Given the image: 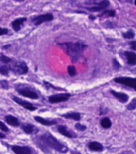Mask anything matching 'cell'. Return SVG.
Returning a JSON list of instances; mask_svg holds the SVG:
<instances>
[{"mask_svg":"<svg viewBox=\"0 0 136 154\" xmlns=\"http://www.w3.org/2000/svg\"><path fill=\"white\" fill-rule=\"evenodd\" d=\"M6 136L4 135V134L3 133H0V138H5Z\"/></svg>","mask_w":136,"mask_h":154,"instance_id":"836d02e7","label":"cell"},{"mask_svg":"<svg viewBox=\"0 0 136 154\" xmlns=\"http://www.w3.org/2000/svg\"><path fill=\"white\" fill-rule=\"evenodd\" d=\"M10 69L14 72V73L23 75L28 72V67L27 64L23 61H15V63H13L10 67Z\"/></svg>","mask_w":136,"mask_h":154,"instance_id":"3957f363","label":"cell"},{"mask_svg":"<svg viewBox=\"0 0 136 154\" xmlns=\"http://www.w3.org/2000/svg\"><path fill=\"white\" fill-rule=\"evenodd\" d=\"M15 1H18V2H23L24 0H15Z\"/></svg>","mask_w":136,"mask_h":154,"instance_id":"74e56055","label":"cell"},{"mask_svg":"<svg viewBox=\"0 0 136 154\" xmlns=\"http://www.w3.org/2000/svg\"><path fill=\"white\" fill-rule=\"evenodd\" d=\"M35 126H33L32 124H26L22 125V129H23L24 132L27 134H32L35 131Z\"/></svg>","mask_w":136,"mask_h":154,"instance_id":"d6986e66","label":"cell"},{"mask_svg":"<svg viewBox=\"0 0 136 154\" xmlns=\"http://www.w3.org/2000/svg\"><path fill=\"white\" fill-rule=\"evenodd\" d=\"M119 154H134V153L133 152H131V151H124Z\"/></svg>","mask_w":136,"mask_h":154,"instance_id":"d6a6232c","label":"cell"},{"mask_svg":"<svg viewBox=\"0 0 136 154\" xmlns=\"http://www.w3.org/2000/svg\"><path fill=\"white\" fill-rule=\"evenodd\" d=\"M126 108L128 109V110H130V111H133V110H135V108H136V99H134L131 103L127 105Z\"/></svg>","mask_w":136,"mask_h":154,"instance_id":"d4e9b609","label":"cell"},{"mask_svg":"<svg viewBox=\"0 0 136 154\" xmlns=\"http://www.w3.org/2000/svg\"><path fill=\"white\" fill-rule=\"evenodd\" d=\"M89 19H90V20H94L95 16H93V15H89Z\"/></svg>","mask_w":136,"mask_h":154,"instance_id":"e575fe53","label":"cell"},{"mask_svg":"<svg viewBox=\"0 0 136 154\" xmlns=\"http://www.w3.org/2000/svg\"><path fill=\"white\" fill-rule=\"evenodd\" d=\"M53 19H54V17H53V15L52 13H46V14L40 15L33 18L32 22L35 26H38L41 25V23H45V22H50V21L53 20Z\"/></svg>","mask_w":136,"mask_h":154,"instance_id":"5b68a950","label":"cell"},{"mask_svg":"<svg viewBox=\"0 0 136 154\" xmlns=\"http://www.w3.org/2000/svg\"><path fill=\"white\" fill-rule=\"evenodd\" d=\"M122 36L125 39H131V38H133L134 36V32L132 30H129L126 32L122 33Z\"/></svg>","mask_w":136,"mask_h":154,"instance_id":"7402d4cb","label":"cell"},{"mask_svg":"<svg viewBox=\"0 0 136 154\" xmlns=\"http://www.w3.org/2000/svg\"><path fill=\"white\" fill-rule=\"evenodd\" d=\"M110 93L113 94L114 97H115L116 99H119V101L121 102V103H126V102L128 101L129 97L128 95L124 93H120V92H117V91H113V90H111Z\"/></svg>","mask_w":136,"mask_h":154,"instance_id":"4fadbf2b","label":"cell"},{"mask_svg":"<svg viewBox=\"0 0 136 154\" xmlns=\"http://www.w3.org/2000/svg\"><path fill=\"white\" fill-rule=\"evenodd\" d=\"M110 6V1L109 0H101L98 3L93 4L92 7H86V9L89 11H93V12H96V11H101L108 8Z\"/></svg>","mask_w":136,"mask_h":154,"instance_id":"8992f818","label":"cell"},{"mask_svg":"<svg viewBox=\"0 0 136 154\" xmlns=\"http://www.w3.org/2000/svg\"><path fill=\"white\" fill-rule=\"evenodd\" d=\"M35 121H37L38 123L43 124L44 126H52V125H55L56 124V120H48V119H45L42 118L41 116H35Z\"/></svg>","mask_w":136,"mask_h":154,"instance_id":"2e32d148","label":"cell"},{"mask_svg":"<svg viewBox=\"0 0 136 154\" xmlns=\"http://www.w3.org/2000/svg\"><path fill=\"white\" fill-rule=\"evenodd\" d=\"M71 94L68 93L64 94H55V95H52L48 98V101L50 102L51 103H61V102L67 101L69 98H70Z\"/></svg>","mask_w":136,"mask_h":154,"instance_id":"ba28073f","label":"cell"},{"mask_svg":"<svg viewBox=\"0 0 136 154\" xmlns=\"http://www.w3.org/2000/svg\"><path fill=\"white\" fill-rule=\"evenodd\" d=\"M5 120L9 125H11V126L18 127L20 126V124L17 118H15V116H11V115H8V116H7L5 117Z\"/></svg>","mask_w":136,"mask_h":154,"instance_id":"e0dca14e","label":"cell"},{"mask_svg":"<svg viewBox=\"0 0 136 154\" xmlns=\"http://www.w3.org/2000/svg\"><path fill=\"white\" fill-rule=\"evenodd\" d=\"M124 54L126 56L127 63L130 66H135L136 65V54L133 52H129V51H125Z\"/></svg>","mask_w":136,"mask_h":154,"instance_id":"7c38bea8","label":"cell"},{"mask_svg":"<svg viewBox=\"0 0 136 154\" xmlns=\"http://www.w3.org/2000/svg\"><path fill=\"white\" fill-rule=\"evenodd\" d=\"M58 131L61 134H62L65 137H68V138H76L77 135L74 132L68 131V129L64 125H60L58 126Z\"/></svg>","mask_w":136,"mask_h":154,"instance_id":"8fae6325","label":"cell"},{"mask_svg":"<svg viewBox=\"0 0 136 154\" xmlns=\"http://www.w3.org/2000/svg\"><path fill=\"white\" fill-rule=\"evenodd\" d=\"M12 99L16 103H18L19 105H20V106H23V107L27 109V110H29V111H32L36 110V107L33 106L31 103H28V102L24 101V100H22L21 99H19V98L15 97V96H12Z\"/></svg>","mask_w":136,"mask_h":154,"instance_id":"30bf717a","label":"cell"},{"mask_svg":"<svg viewBox=\"0 0 136 154\" xmlns=\"http://www.w3.org/2000/svg\"><path fill=\"white\" fill-rule=\"evenodd\" d=\"M8 32H9V30H8V29H7V28H0V35H7Z\"/></svg>","mask_w":136,"mask_h":154,"instance_id":"f546056e","label":"cell"},{"mask_svg":"<svg viewBox=\"0 0 136 154\" xmlns=\"http://www.w3.org/2000/svg\"><path fill=\"white\" fill-rule=\"evenodd\" d=\"M111 124H111V121L110 120L109 118L105 117V118H103L101 120V126L104 128H110L111 127Z\"/></svg>","mask_w":136,"mask_h":154,"instance_id":"ffe728a7","label":"cell"},{"mask_svg":"<svg viewBox=\"0 0 136 154\" xmlns=\"http://www.w3.org/2000/svg\"><path fill=\"white\" fill-rule=\"evenodd\" d=\"M0 129L2 130V131H5V132H8V131H9V130H8V127L6 126L5 124H3V123H2V122L0 121Z\"/></svg>","mask_w":136,"mask_h":154,"instance_id":"f1b7e54d","label":"cell"},{"mask_svg":"<svg viewBox=\"0 0 136 154\" xmlns=\"http://www.w3.org/2000/svg\"><path fill=\"white\" fill-rule=\"evenodd\" d=\"M27 20V18L23 17V18H19V19H16L12 22V28L15 31V32H19L20 30L21 26L23 24L25 21Z\"/></svg>","mask_w":136,"mask_h":154,"instance_id":"5bb4252c","label":"cell"},{"mask_svg":"<svg viewBox=\"0 0 136 154\" xmlns=\"http://www.w3.org/2000/svg\"><path fill=\"white\" fill-rule=\"evenodd\" d=\"M75 128L77 129V130H79V131H85V130L86 129V126H85V125H83V124H80V123L76 124Z\"/></svg>","mask_w":136,"mask_h":154,"instance_id":"4316f807","label":"cell"},{"mask_svg":"<svg viewBox=\"0 0 136 154\" xmlns=\"http://www.w3.org/2000/svg\"><path fill=\"white\" fill-rule=\"evenodd\" d=\"M63 117L66 119H71L73 120H77L78 121L81 119V115L78 112H69V113H66L63 115Z\"/></svg>","mask_w":136,"mask_h":154,"instance_id":"ac0fdd59","label":"cell"},{"mask_svg":"<svg viewBox=\"0 0 136 154\" xmlns=\"http://www.w3.org/2000/svg\"><path fill=\"white\" fill-rule=\"evenodd\" d=\"M11 149L15 154H38L32 148L28 146L15 145V146L11 147Z\"/></svg>","mask_w":136,"mask_h":154,"instance_id":"52a82bcc","label":"cell"},{"mask_svg":"<svg viewBox=\"0 0 136 154\" xmlns=\"http://www.w3.org/2000/svg\"><path fill=\"white\" fill-rule=\"evenodd\" d=\"M0 83H1V86H2V87H3V88H8V84L7 81H0Z\"/></svg>","mask_w":136,"mask_h":154,"instance_id":"4dcf8cb0","label":"cell"},{"mask_svg":"<svg viewBox=\"0 0 136 154\" xmlns=\"http://www.w3.org/2000/svg\"><path fill=\"white\" fill-rule=\"evenodd\" d=\"M126 1L129 2V3H133V0H126Z\"/></svg>","mask_w":136,"mask_h":154,"instance_id":"d590c367","label":"cell"},{"mask_svg":"<svg viewBox=\"0 0 136 154\" xmlns=\"http://www.w3.org/2000/svg\"><path fill=\"white\" fill-rule=\"evenodd\" d=\"M113 81L119 84H122L124 86H128L131 88H133L136 91V79L135 78H129V77H119L115 78Z\"/></svg>","mask_w":136,"mask_h":154,"instance_id":"277c9868","label":"cell"},{"mask_svg":"<svg viewBox=\"0 0 136 154\" xmlns=\"http://www.w3.org/2000/svg\"><path fill=\"white\" fill-rule=\"evenodd\" d=\"M9 70H10V68L7 66H0V73L3 74L4 76L8 75L9 73Z\"/></svg>","mask_w":136,"mask_h":154,"instance_id":"44dd1931","label":"cell"},{"mask_svg":"<svg viewBox=\"0 0 136 154\" xmlns=\"http://www.w3.org/2000/svg\"><path fill=\"white\" fill-rule=\"evenodd\" d=\"M35 143L44 152H49L48 148L60 152L61 153H66L68 151V149L65 145L61 144L49 132H46L41 135L40 137L35 138Z\"/></svg>","mask_w":136,"mask_h":154,"instance_id":"6da1fadb","label":"cell"},{"mask_svg":"<svg viewBox=\"0 0 136 154\" xmlns=\"http://www.w3.org/2000/svg\"><path fill=\"white\" fill-rule=\"evenodd\" d=\"M68 74L71 76V77H73L77 74V70H76V68L73 66H69L68 67Z\"/></svg>","mask_w":136,"mask_h":154,"instance_id":"603a6c76","label":"cell"},{"mask_svg":"<svg viewBox=\"0 0 136 154\" xmlns=\"http://www.w3.org/2000/svg\"><path fill=\"white\" fill-rule=\"evenodd\" d=\"M11 45H7V46H4V47H3V48H9V47H10Z\"/></svg>","mask_w":136,"mask_h":154,"instance_id":"8d00e7d4","label":"cell"},{"mask_svg":"<svg viewBox=\"0 0 136 154\" xmlns=\"http://www.w3.org/2000/svg\"><path fill=\"white\" fill-rule=\"evenodd\" d=\"M113 68L115 69H119L121 67L120 64H119V62L118 61V60H117L116 58L113 59Z\"/></svg>","mask_w":136,"mask_h":154,"instance_id":"83f0119b","label":"cell"},{"mask_svg":"<svg viewBox=\"0 0 136 154\" xmlns=\"http://www.w3.org/2000/svg\"><path fill=\"white\" fill-rule=\"evenodd\" d=\"M130 45H131V48H132L133 50H135V49H136V46H135L136 45V42H135V41H131Z\"/></svg>","mask_w":136,"mask_h":154,"instance_id":"1f68e13d","label":"cell"},{"mask_svg":"<svg viewBox=\"0 0 136 154\" xmlns=\"http://www.w3.org/2000/svg\"><path fill=\"white\" fill-rule=\"evenodd\" d=\"M17 92L21 95L29 98L32 99H38L39 95L35 93V91H32L29 89H17Z\"/></svg>","mask_w":136,"mask_h":154,"instance_id":"9c48e42d","label":"cell"},{"mask_svg":"<svg viewBox=\"0 0 136 154\" xmlns=\"http://www.w3.org/2000/svg\"><path fill=\"white\" fill-rule=\"evenodd\" d=\"M0 61H2V62H3V63L8 64L11 62V59L10 57H7V56L2 55L1 57H0Z\"/></svg>","mask_w":136,"mask_h":154,"instance_id":"484cf974","label":"cell"},{"mask_svg":"<svg viewBox=\"0 0 136 154\" xmlns=\"http://www.w3.org/2000/svg\"><path fill=\"white\" fill-rule=\"evenodd\" d=\"M61 48L70 57L73 62H77L81 58V55L83 54L84 50L87 48V45L81 43V42H67V43L59 44Z\"/></svg>","mask_w":136,"mask_h":154,"instance_id":"7a4b0ae2","label":"cell"},{"mask_svg":"<svg viewBox=\"0 0 136 154\" xmlns=\"http://www.w3.org/2000/svg\"><path fill=\"white\" fill-rule=\"evenodd\" d=\"M103 15L110 16V17H113V16H115V11H113V10L105 11L101 14V16H103Z\"/></svg>","mask_w":136,"mask_h":154,"instance_id":"cb8c5ba5","label":"cell"},{"mask_svg":"<svg viewBox=\"0 0 136 154\" xmlns=\"http://www.w3.org/2000/svg\"><path fill=\"white\" fill-rule=\"evenodd\" d=\"M89 149L92 150V151H95V152H101L103 150V146L102 144H100L99 142L97 141H91L88 144Z\"/></svg>","mask_w":136,"mask_h":154,"instance_id":"9a60e30c","label":"cell"}]
</instances>
